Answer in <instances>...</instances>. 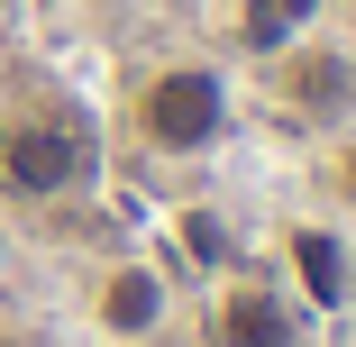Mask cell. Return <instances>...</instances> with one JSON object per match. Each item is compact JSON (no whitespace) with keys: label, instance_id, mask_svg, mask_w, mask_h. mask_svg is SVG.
<instances>
[{"label":"cell","instance_id":"7a4b0ae2","mask_svg":"<svg viewBox=\"0 0 356 347\" xmlns=\"http://www.w3.org/2000/svg\"><path fill=\"white\" fill-rule=\"evenodd\" d=\"M128 128L147 137L156 156H210L229 137V83L210 74V64H165V74L137 92Z\"/></svg>","mask_w":356,"mask_h":347},{"label":"cell","instance_id":"8992f818","mask_svg":"<svg viewBox=\"0 0 356 347\" xmlns=\"http://www.w3.org/2000/svg\"><path fill=\"white\" fill-rule=\"evenodd\" d=\"M338 174H347V192H356V147H347V156H338Z\"/></svg>","mask_w":356,"mask_h":347},{"label":"cell","instance_id":"ba28073f","mask_svg":"<svg viewBox=\"0 0 356 347\" xmlns=\"http://www.w3.org/2000/svg\"><path fill=\"white\" fill-rule=\"evenodd\" d=\"M0 265H10V238H0Z\"/></svg>","mask_w":356,"mask_h":347},{"label":"cell","instance_id":"52a82bcc","mask_svg":"<svg viewBox=\"0 0 356 347\" xmlns=\"http://www.w3.org/2000/svg\"><path fill=\"white\" fill-rule=\"evenodd\" d=\"M0 28H10V0H0Z\"/></svg>","mask_w":356,"mask_h":347},{"label":"cell","instance_id":"9c48e42d","mask_svg":"<svg viewBox=\"0 0 356 347\" xmlns=\"http://www.w3.org/2000/svg\"><path fill=\"white\" fill-rule=\"evenodd\" d=\"M338 10H356V0H338Z\"/></svg>","mask_w":356,"mask_h":347},{"label":"cell","instance_id":"3957f363","mask_svg":"<svg viewBox=\"0 0 356 347\" xmlns=\"http://www.w3.org/2000/svg\"><path fill=\"white\" fill-rule=\"evenodd\" d=\"M220 347H293V302L265 284H229L220 302Z\"/></svg>","mask_w":356,"mask_h":347},{"label":"cell","instance_id":"277c9868","mask_svg":"<svg viewBox=\"0 0 356 347\" xmlns=\"http://www.w3.org/2000/svg\"><path fill=\"white\" fill-rule=\"evenodd\" d=\"M156 320H165V284H156V265H119L110 284H101V329L147 338Z\"/></svg>","mask_w":356,"mask_h":347},{"label":"cell","instance_id":"5b68a950","mask_svg":"<svg viewBox=\"0 0 356 347\" xmlns=\"http://www.w3.org/2000/svg\"><path fill=\"white\" fill-rule=\"evenodd\" d=\"M293 265H302V284H311V302H338V293H347V256H338V238L302 229V238H293Z\"/></svg>","mask_w":356,"mask_h":347},{"label":"cell","instance_id":"6da1fadb","mask_svg":"<svg viewBox=\"0 0 356 347\" xmlns=\"http://www.w3.org/2000/svg\"><path fill=\"white\" fill-rule=\"evenodd\" d=\"M101 183V128L83 110H10L0 119V192L10 201H64V192H83Z\"/></svg>","mask_w":356,"mask_h":347}]
</instances>
